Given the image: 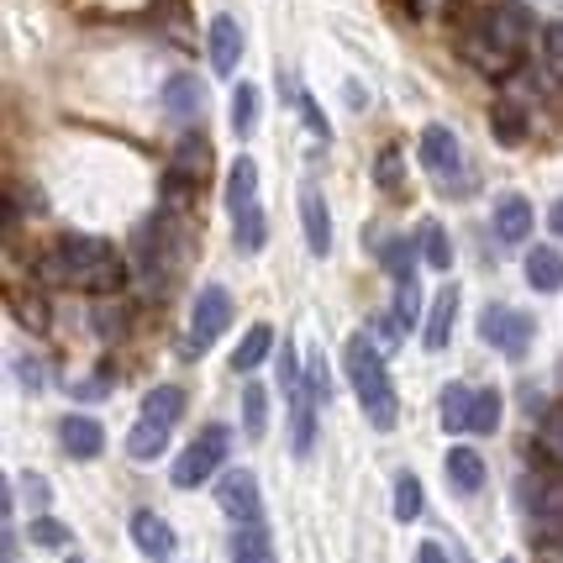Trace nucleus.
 Returning a JSON list of instances; mask_svg holds the SVG:
<instances>
[{
	"label": "nucleus",
	"instance_id": "1",
	"mask_svg": "<svg viewBox=\"0 0 563 563\" xmlns=\"http://www.w3.org/2000/svg\"><path fill=\"white\" fill-rule=\"evenodd\" d=\"M343 364H347V379H353V390H358V406H364V417L379 427V432H390L395 417H400V406H395V385H390V368L379 358V347L368 332H353L343 347Z\"/></svg>",
	"mask_w": 563,
	"mask_h": 563
},
{
	"label": "nucleus",
	"instance_id": "2",
	"mask_svg": "<svg viewBox=\"0 0 563 563\" xmlns=\"http://www.w3.org/2000/svg\"><path fill=\"white\" fill-rule=\"evenodd\" d=\"M48 279H69L79 290H117L126 279V269L117 264V247L100 243V238H64L58 253L43 264Z\"/></svg>",
	"mask_w": 563,
	"mask_h": 563
},
{
	"label": "nucleus",
	"instance_id": "3",
	"mask_svg": "<svg viewBox=\"0 0 563 563\" xmlns=\"http://www.w3.org/2000/svg\"><path fill=\"white\" fill-rule=\"evenodd\" d=\"M279 390L290 400V448L295 459H306L311 448H317V390H311V379L300 374V358H295V347L279 353Z\"/></svg>",
	"mask_w": 563,
	"mask_h": 563
},
{
	"label": "nucleus",
	"instance_id": "4",
	"mask_svg": "<svg viewBox=\"0 0 563 563\" xmlns=\"http://www.w3.org/2000/svg\"><path fill=\"white\" fill-rule=\"evenodd\" d=\"M227 448H232V432H227V427H206V432L179 453V464H174V485H179V490H200V485L221 468Z\"/></svg>",
	"mask_w": 563,
	"mask_h": 563
},
{
	"label": "nucleus",
	"instance_id": "5",
	"mask_svg": "<svg viewBox=\"0 0 563 563\" xmlns=\"http://www.w3.org/2000/svg\"><path fill=\"white\" fill-rule=\"evenodd\" d=\"M532 332H538V321L527 317V311H516V306H485L479 311V338L490 347H500V353H527V343H532Z\"/></svg>",
	"mask_w": 563,
	"mask_h": 563
},
{
	"label": "nucleus",
	"instance_id": "6",
	"mask_svg": "<svg viewBox=\"0 0 563 563\" xmlns=\"http://www.w3.org/2000/svg\"><path fill=\"white\" fill-rule=\"evenodd\" d=\"M421 164H427L432 174H442L453 196H459V190H468L464 179H459V169H464V153H459V137H453V132H448L442 122H432L427 132H421Z\"/></svg>",
	"mask_w": 563,
	"mask_h": 563
},
{
	"label": "nucleus",
	"instance_id": "7",
	"mask_svg": "<svg viewBox=\"0 0 563 563\" xmlns=\"http://www.w3.org/2000/svg\"><path fill=\"white\" fill-rule=\"evenodd\" d=\"M227 321H232V295L221 285H206L196 295V311H190V347H211L227 332Z\"/></svg>",
	"mask_w": 563,
	"mask_h": 563
},
{
	"label": "nucleus",
	"instance_id": "8",
	"mask_svg": "<svg viewBox=\"0 0 563 563\" xmlns=\"http://www.w3.org/2000/svg\"><path fill=\"white\" fill-rule=\"evenodd\" d=\"M206 174H211V143L200 137V132H190V137H179L169 153V185L174 196H185L190 185H206Z\"/></svg>",
	"mask_w": 563,
	"mask_h": 563
},
{
	"label": "nucleus",
	"instance_id": "9",
	"mask_svg": "<svg viewBox=\"0 0 563 563\" xmlns=\"http://www.w3.org/2000/svg\"><path fill=\"white\" fill-rule=\"evenodd\" d=\"M217 506L232 521H243V527H258V479L247 474V468H232V474H221L217 479Z\"/></svg>",
	"mask_w": 563,
	"mask_h": 563
},
{
	"label": "nucleus",
	"instance_id": "10",
	"mask_svg": "<svg viewBox=\"0 0 563 563\" xmlns=\"http://www.w3.org/2000/svg\"><path fill=\"white\" fill-rule=\"evenodd\" d=\"M479 32L490 37L495 48H506L516 58V53H521V43H527V11H521V5H495V11H485Z\"/></svg>",
	"mask_w": 563,
	"mask_h": 563
},
{
	"label": "nucleus",
	"instance_id": "11",
	"mask_svg": "<svg viewBox=\"0 0 563 563\" xmlns=\"http://www.w3.org/2000/svg\"><path fill=\"white\" fill-rule=\"evenodd\" d=\"M200 106H206V90H200L196 74H174L169 85H164V117L169 122H196Z\"/></svg>",
	"mask_w": 563,
	"mask_h": 563
},
{
	"label": "nucleus",
	"instance_id": "12",
	"mask_svg": "<svg viewBox=\"0 0 563 563\" xmlns=\"http://www.w3.org/2000/svg\"><path fill=\"white\" fill-rule=\"evenodd\" d=\"M453 317H459V285H442L438 300H432V317H427V332H421V347H427V353H442V347H448Z\"/></svg>",
	"mask_w": 563,
	"mask_h": 563
},
{
	"label": "nucleus",
	"instance_id": "13",
	"mask_svg": "<svg viewBox=\"0 0 563 563\" xmlns=\"http://www.w3.org/2000/svg\"><path fill=\"white\" fill-rule=\"evenodd\" d=\"M206 48H211V69L217 74H232L238 69V58H243V32L232 16H217L211 22V37H206Z\"/></svg>",
	"mask_w": 563,
	"mask_h": 563
},
{
	"label": "nucleus",
	"instance_id": "14",
	"mask_svg": "<svg viewBox=\"0 0 563 563\" xmlns=\"http://www.w3.org/2000/svg\"><path fill=\"white\" fill-rule=\"evenodd\" d=\"M58 438H64V453H69V459H100V448H106V432H100V421H90V417H64Z\"/></svg>",
	"mask_w": 563,
	"mask_h": 563
},
{
	"label": "nucleus",
	"instance_id": "15",
	"mask_svg": "<svg viewBox=\"0 0 563 563\" xmlns=\"http://www.w3.org/2000/svg\"><path fill=\"white\" fill-rule=\"evenodd\" d=\"M527 232H532V206L521 196L495 200V238H500V243H527Z\"/></svg>",
	"mask_w": 563,
	"mask_h": 563
},
{
	"label": "nucleus",
	"instance_id": "16",
	"mask_svg": "<svg viewBox=\"0 0 563 563\" xmlns=\"http://www.w3.org/2000/svg\"><path fill=\"white\" fill-rule=\"evenodd\" d=\"M300 221H306V247L327 258L332 253V221H327V206H321L317 190H300Z\"/></svg>",
	"mask_w": 563,
	"mask_h": 563
},
{
	"label": "nucleus",
	"instance_id": "17",
	"mask_svg": "<svg viewBox=\"0 0 563 563\" xmlns=\"http://www.w3.org/2000/svg\"><path fill=\"white\" fill-rule=\"evenodd\" d=\"M448 485L459 495H479L485 490V459L474 448H453L448 453Z\"/></svg>",
	"mask_w": 563,
	"mask_h": 563
},
{
	"label": "nucleus",
	"instance_id": "18",
	"mask_svg": "<svg viewBox=\"0 0 563 563\" xmlns=\"http://www.w3.org/2000/svg\"><path fill=\"white\" fill-rule=\"evenodd\" d=\"M527 285L542 295L563 290V253L559 247H532V253H527Z\"/></svg>",
	"mask_w": 563,
	"mask_h": 563
},
{
	"label": "nucleus",
	"instance_id": "19",
	"mask_svg": "<svg viewBox=\"0 0 563 563\" xmlns=\"http://www.w3.org/2000/svg\"><path fill=\"white\" fill-rule=\"evenodd\" d=\"M253 200H258V164L253 158H232V174H227V206L243 217V211H253Z\"/></svg>",
	"mask_w": 563,
	"mask_h": 563
},
{
	"label": "nucleus",
	"instance_id": "20",
	"mask_svg": "<svg viewBox=\"0 0 563 563\" xmlns=\"http://www.w3.org/2000/svg\"><path fill=\"white\" fill-rule=\"evenodd\" d=\"M132 542L143 548L147 559H169V553H174V532L164 527V516H153V511L132 516Z\"/></svg>",
	"mask_w": 563,
	"mask_h": 563
},
{
	"label": "nucleus",
	"instance_id": "21",
	"mask_svg": "<svg viewBox=\"0 0 563 563\" xmlns=\"http://www.w3.org/2000/svg\"><path fill=\"white\" fill-rule=\"evenodd\" d=\"M464 58H468V64H474L479 74H495V79H500V74H511V64H516L511 53L495 48V43L485 37V32H479V26H474V32L464 37Z\"/></svg>",
	"mask_w": 563,
	"mask_h": 563
},
{
	"label": "nucleus",
	"instance_id": "22",
	"mask_svg": "<svg viewBox=\"0 0 563 563\" xmlns=\"http://www.w3.org/2000/svg\"><path fill=\"white\" fill-rule=\"evenodd\" d=\"M474 400L479 390H468V385H448L442 390V427L459 438V432H474Z\"/></svg>",
	"mask_w": 563,
	"mask_h": 563
},
{
	"label": "nucleus",
	"instance_id": "23",
	"mask_svg": "<svg viewBox=\"0 0 563 563\" xmlns=\"http://www.w3.org/2000/svg\"><path fill=\"white\" fill-rule=\"evenodd\" d=\"M179 417H185V390H174V385H158V390H147V395H143V421L174 427Z\"/></svg>",
	"mask_w": 563,
	"mask_h": 563
},
{
	"label": "nucleus",
	"instance_id": "24",
	"mask_svg": "<svg viewBox=\"0 0 563 563\" xmlns=\"http://www.w3.org/2000/svg\"><path fill=\"white\" fill-rule=\"evenodd\" d=\"M269 347H274V327H264V321H253V327H247V338L238 343V353H232V368H238V374H247V368H258L264 358H269Z\"/></svg>",
	"mask_w": 563,
	"mask_h": 563
},
{
	"label": "nucleus",
	"instance_id": "25",
	"mask_svg": "<svg viewBox=\"0 0 563 563\" xmlns=\"http://www.w3.org/2000/svg\"><path fill=\"white\" fill-rule=\"evenodd\" d=\"M164 448H169V427H158V421H137V427L126 432V453L143 459V464L147 459H158Z\"/></svg>",
	"mask_w": 563,
	"mask_h": 563
},
{
	"label": "nucleus",
	"instance_id": "26",
	"mask_svg": "<svg viewBox=\"0 0 563 563\" xmlns=\"http://www.w3.org/2000/svg\"><path fill=\"white\" fill-rule=\"evenodd\" d=\"M258 111H264L258 85H238V90H232V132H238V137H247V132L258 126Z\"/></svg>",
	"mask_w": 563,
	"mask_h": 563
},
{
	"label": "nucleus",
	"instance_id": "27",
	"mask_svg": "<svg viewBox=\"0 0 563 563\" xmlns=\"http://www.w3.org/2000/svg\"><path fill=\"white\" fill-rule=\"evenodd\" d=\"M490 132L500 137L506 147H516V143H527V117H521V106L516 100H500L490 111Z\"/></svg>",
	"mask_w": 563,
	"mask_h": 563
},
{
	"label": "nucleus",
	"instance_id": "28",
	"mask_svg": "<svg viewBox=\"0 0 563 563\" xmlns=\"http://www.w3.org/2000/svg\"><path fill=\"white\" fill-rule=\"evenodd\" d=\"M421 264L427 269H448L453 264V247H448V232H442V221H421Z\"/></svg>",
	"mask_w": 563,
	"mask_h": 563
},
{
	"label": "nucleus",
	"instance_id": "29",
	"mask_svg": "<svg viewBox=\"0 0 563 563\" xmlns=\"http://www.w3.org/2000/svg\"><path fill=\"white\" fill-rule=\"evenodd\" d=\"M243 427H247V438H264V432H269V390H264V385H247Z\"/></svg>",
	"mask_w": 563,
	"mask_h": 563
},
{
	"label": "nucleus",
	"instance_id": "30",
	"mask_svg": "<svg viewBox=\"0 0 563 563\" xmlns=\"http://www.w3.org/2000/svg\"><path fill=\"white\" fill-rule=\"evenodd\" d=\"M232 563H269V538H264V527H243V532L232 538Z\"/></svg>",
	"mask_w": 563,
	"mask_h": 563
},
{
	"label": "nucleus",
	"instance_id": "31",
	"mask_svg": "<svg viewBox=\"0 0 563 563\" xmlns=\"http://www.w3.org/2000/svg\"><path fill=\"white\" fill-rule=\"evenodd\" d=\"M421 500H427V495H421V479L417 474H400V479H395V521H417Z\"/></svg>",
	"mask_w": 563,
	"mask_h": 563
},
{
	"label": "nucleus",
	"instance_id": "32",
	"mask_svg": "<svg viewBox=\"0 0 563 563\" xmlns=\"http://www.w3.org/2000/svg\"><path fill=\"white\" fill-rule=\"evenodd\" d=\"M500 390H479V400H474V432H495L500 427Z\"/></svg>",
	"mask_w": 563,
	"mask_h": 563
},
{
	"label": "nucleus",
	"instance_id": "33",
	"mask_svg": "<svg viewBox=\"0 0 563 563\" xmlns=\"http://www.w3.org/2000/svg\"><path fill=\"white\" fill-rule=\"evenodd\" d=\"M238 247H243V253H258V247H264V211H258V206L238 217Z\"/></svg>",
	"mask_w": 563,
	"mask_h": 563
},
{
	"label": "nucleus",
	"instance_id": "34",
	"mask_svg": "<svg viewBox=\"0 0 563 563\" xmlns=\"http://www.w3.org/2000/svg\"><path fill=\"white\" fill-rule=\"evenodd\" d=\"M395 317L406 321V327L421 317V290H417V279H400V285H395Z\"/></svg>",
	"mask_w": 563,
	"mask_h": 563
},
{
	"label": "nucleus",
	"instance_id": "35",
	"mask_svg": "<svg viewBox=\"0 0 563 563\" xmlns=\"http://www.w3.org/2000/svg\"><path fill=\"white\" fill-rule=\"evenodd\" d=\"M542 448H548L553 459H563V406H553V411L542 417Z\"/></svg>",
	"mask_w": 563,
	"mask_h": 563
},
{
	"label": "nucleus",
	"instance_id": "36",
	"mask_svg": "<svg viewBox=\"0 0 563 563\" xmlns=\"http://www.w3.org/2000/svg\"><path fill=\"white\" fill-rule=\"evenodd\" d=\"M306 379H311V390H317V406H327L332 400V368H327V358H311V368H306Z\"/></svg>",
	"mask_w": 563,
	"mask_h": 563
},
{
	"label": "nucleus",
	"instance_id": "37",
	"mask_svg": "<svg viewBox=\"0 0 563 563\" xmlns=\"http://www.w3.org/2000/svg\"><path fill=\"white\" fill-rule=\"evenodd\" d=\"M32 538L43 542V548H64V542H69V532H64L53 516H37V521H32Z\"/></svg>",
	"mask_w": 563,
	"mask_h": 563
},
{
	"label": "nucleus",
	"instance_id": "38",
	"mask_svg": "<svg viewBox=\"0 0 563 563\" xmlns=\"http://www.w3.org/2000/svg\"><path fill=\"white\" fill-rule=\"evenodd\" d=\"M295 106H300V117H306V126H311L317 137H327V132H332V126H327V117L317 111V100L306 96V90H295Z\"/></svg>",
	"mask_w": 563,
	"mask_h": 563
},
{
	"label": "nucleus",
	"instance_id": "39",
	"mask_svg": "<svg viewBox=\"0 0 563 563\" xmlns=\"http://www.w3.org/2000/svg\"><path fill=\"white\" fill-rule=\"evenodd\" d=\"M374 174H379V185H385V190H395V185H400V147H385Z\"/></svg>",
	"mask_w": 563,
	"mask_h": 563
},
{
	"label": "nucleus",
	"instance_id": "40",
	"mask_svg": "<svg viewBox=\"0 0 563 563\" xmlns=\"http://www.w3.org/2000/svg\"><path fill=\"white\" fill-rule=\"evenodd\" d=\"M400 332H406V321H400V317H379V321H374V338H379V347H395V343H400Z\"/></svg>",
	"mask_w": 563,
	"mask_h": 563
},
{
	"label": "nucleus",
	"instance_id": "41",
	"mask_svg": "<svg viewBox=\"0 0 563 563\" xmlns=\"http://www.w3.org/2000/svg\"><path fill=\"white\" fill-rule=\"evenodd\" d=\"M542 48H548V64H559L563 69V22L542 26Z\"/></svg>",
	"mask_w": 563,
	"mask_h": 563
},
{
	"label": "nucleus",
	"instance_id": "42",
	"mask_svg": "<svg viewBox=\"0 0 563 563\" xmlns=\"http://www.w3.org/2000/svg\"><path fill=\"white\" fill-rule=\"evenodd\" d=\"M0 563H16V532H11V516L0 527Z\"/></svg>",
	"mask_w": 563,
	"mask_h": 563
},
{
	"label": "nucleus",
	"instance_id": "43",
	"mask_svg": "<svg viewBox=\"0 0 563 563\" xmlns=\"http://www.w3.org/2000/svg\"><path fill=\"white\" fill-rule=\"evenodd\" d=\"M417 563H453V559L442 553L438 542H421V548H417Z\"/></svg>",
	"mask_w": 563,
	"mask_h": 563
},
{
	"label": "nucleus",
	"instance_id": "44",
	"mask_svg": "<svg viewBox=\"0 0 563 563\" xmlns=\"http://www.w3.org/2000/svg\"><path fill=\"white\" fill-rule=\"evenodd\" d=\"M22 321L26 327H43V321H48L43 317V300H22Z\"/></svg>",
	"mask_w": 563,
	"mask_h": 563
},
{
	"label": "nucleus",
	"instance_id": "45",
	"mask_svg": "<svg viewBox=\"0 0 563 563\" xmlns=\"http://www.w3.org/2000/svg\"><path fill=\"white\" fill-rule=\"evenodd\" d=\"M22 379L32 385V390H43V379H48V368L43 364H22Z\"/></svg>",
	"mask_w": 563,
	"mask_h": 563
},
{
	"label": "nucleus",
	"instance_id": "46",
	"mask_svg": "<svg viewBox=\"0 0 563 563\" xmlns=\"http://www.w3.org/2000/svg\"><path fill=\"white\" fill-rule=\"evenodd\" d=\"M548 227H553V232H559V238H563V200H559V206H553V211H548Z\"/></svg>",
	"mask_w": 563,
	"mask_h": 563
},
{
	"label": "nucleus",
	"instance_id": "47",
	"mask_svg": "<svg viewBox=\"0 0 563 563\" xmlns=\"http://www.w3.org/2000/svg\"><path fill=\"white\" fill-rule=\"evenodd\" d=\"M553 563H563V553H553Z\"/></svg>",
	"mask_w": 563,
	"mask_h": 563
},
{
	"label": "nucleus",
	"instance_id": "48",
	"mask_svg": "<svg viewBox=\"0 0 563 563\" xmlns=\"http://www.w3.org/2000/svg\"><path fill=\"white\" fill-rule=\"evenodd\" d=\"M69 563H79V559H69Z\"/></svg>",
	"mask_w": 563,
	"mask_h": 563
}]
</instances>
